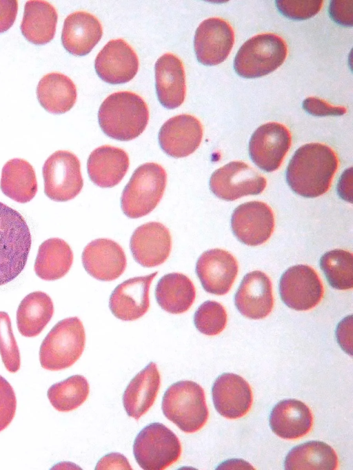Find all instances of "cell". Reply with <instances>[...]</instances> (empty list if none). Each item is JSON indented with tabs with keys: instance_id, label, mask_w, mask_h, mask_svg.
<instances>
[{
	"instance_id": "cell-29",
	"label": "cell",
	"mask_w": 353,
	"mask_h": 470,
	"mask_svg": "<svg viewBox=\"0 0 353 470\" xmlns=\"http://www.w3.org/2000/svg\"><path fill=\"white\" fill-rule=\"evenodd\" d=\"M159 305L165 311L179 314L192 305L196 290L192 280L181 273H170L162 276L155 288Z\"/></svg>"
},
{
	"instance_id": "cell-40",
	"label": "cell",
	"mask_w": 353,
	"mask_h": 470,
	"mask_svg": "<svg viewBox=\"0 0 353 470\" xmlns=\"http://www.w3.org/2000/svg\"><path fill=\"white\" fill-rule=\"evenodd\" d=\"M16 407L17 399L12 386L0 376V431L12 422Z\"/></svg>"
},
{
	"instance_id": "cell-35",
	"label": "cell",
	"mask_w": 353,
	"mask_h": 470,
	"mask_svg": "<svg viewBox=\"0 0 353 470\" xmlns=\"http://www.w3.org/2000/svg\"><path fill=\"white\" fill-rule=\"evenodd\" d=\"M90 392L86 378L74 375L52 385L48 390V398L53 407L59 411H71L81 406Z\"/></svg>"
},
{
	"instance_id": "cell-46",
	"label": "cell",
	"mask_w": 353,
	"mask_h": 470,
	"mask_svg": "<svg viewBox=\"0 0 353 470\" xmlns=\"http://www.w3.org/2000/svg\"><path fill=\"white\" fill-rule=\"evenodd\" d=\"M352 168L346 170L341 175L337 186L341 198L352 203Z\"/></svg>"
},
{
	"instance_id": "cell-25",
	"label": "cell",
	"mask_w": 353,
	"mask_h": 470,
	"mask_svg": "<svg viewBox=\"0 0 353 470\" xmlns=\"http://www.w3.org/2000/svg\"><path fill=\"white\" fill-rule=\"evenodd\" d=\"M130 165L129 157L121 148L102 145L93 150L87 162L90 180L101 187H112L121 182Z\"/></svg>"
},
{
	"instance_id": "cell-10",
	"label": "cell",
	"mask_w": 353,
	"mask_h": 470,
	"mask_svg": "<svg viewBox=\"0 0 353 470\" xmlns=\"http://www.w3.org/2000/svg\"><path fill=\"white\" fill-rule=\"evenodd\" d=\"M265 178L241 161H232L216 170L210 178V188L218 198L230 201L248 195L261 194Z\"/></svg>"
},
{
	"instance_id": "cell-1",
	"label": "cell",
	"mask_w": 353,
	"mask_h": 470,
	"mask_svg": "<svg viewBox=\"0 0 353 470\" xmlns=\"http://www.w3.org/2000/svg\"><path fill=\"white\" fill-rule=\"evenodd\" d=\"M339 166L334 151L327 145L310 143L301 146L286 169L288 185L296 194L315 198L327 192Z\"/></svg>"
},
{
	"instance_id": "cell-7",
	"label": "cell",
	"mask_w": 353,
	"mask_h": 470,
	"mask_svg": "<svg viewBox=\"0 0 353 470\" xmlns=\"http://www.w3.org/2000/svg\"><path fill=\"white\" fill-rule=\"evenodd\" d=\"M285 41L274 33H262L246 41L237 52L234 68L245 79L263 76L279 68L287 57Z\"/></svg>"
},
{
	"instance_id": "cell-20",
	"label": "cell",
	"mask_w": 353,
	"mask_h": 470,
	"mask_svg": "<svg viewBox=\"0 0 353 470\" xmlns=\"http://www.w3.org/2000/svg\"><path fill=\"white\" fill-rule=\"evenodd\" d=\"M157 273L133 277L117 285L109 300V307L113 315L125 321L143 316L149 309V289Z\"/></svg>"
},
{
	"instance_id": "cell-31",
	"label": "cell",
	"mask_w": 353,
	"mask_h": 470,
	"mask_svg": "<svg viewBox=\"0 0 353 470\" xmlns=\"http://www.w3.org/2000/svg\"><path fill=\"white\" fill-rule=\"evenodd\" d=\"M1 192L19 203L30 201L37 192L35 171L22 159H12L3 167L0 181Z\"/></svg>"
},
{
	"instance_id": "cell-9",
	"label": "cell",
	"mask_w": 353,
	"mask_h": 470,
	"mask_svg": "<svg viewBox=\"0 0 353 470\" xmlns=\"http://www.w3.org/2000/svg\"><path fill=\"white\" fill-rule=\"evenodd\" d=\"M44 193L51 200L68 201L81 192L83 181L77 156L66 150H58L45 161L42 168Z\"/></svg>"
},
{
	"instance_id": "cell-13",
	"label": "cell",
	"mask_w": 353,
	"mask_h": 470,
	"mask_svg": "<svg viewBox=\"0 0 353 470\" xmlns=\"http://www.w3.org/2000/svg\"><path fill=\"white\" fill-rule=\"evenodd\" d=\"M231 227L234 236L243 244L261 245L270 238L274 231V213L263 202L244 203L234 210Z\"/></svg>"
},
{
	"instance_id": "cell-4",
	"label": "cell",
	"mask_w": 353,
	"mask_h": 470,
	"mask_svg": "<svg viewBox=\"0 0 353 470\" xmlns=\"http://www.w3.org/2000/svg\"><path fill=\"white\" fill-rule=\"evenodd\" d=\"M161 409L166 418L185 433L200 430L209 416L204 391L192 380L170 385L163 396Z\"/></svg>"
},
{
	"instance_id": "cell-17",
	"label": "cell",
	"mask_w": 353,
	"mask_h": 470,
	"mask_svg": "<svg viewBox=\"0 0 353 470\" xmlns=\"http://www.w3.org/2000/svg\"><path fill=\"white\" fill-rule=\"evenodd\" d=\"M130 247L135 261L145 267L163 264L172 249L169 229L159 222H149L138 227L133 232Z\"/></svg>"
},
{
	"instance_id": "cell-28",
	"label": "cell",
	"mask_w": 353,
	"mask_h": 470,
	"mask_svg": "<svg viewBox=\"0 0 353 470\" xmlns=\"http://www.w3.org/2000/svg\"><path fill=\"white\" fill-rule=\"evenodd\" d=\"M58 14L49 2L41 0L28 1L21 23L23 37L35 45L51 41L55 34Z\"/></svg>"
},
{
	"instance_id": "cell-37",
	"label": "cell",
	"mask_w": 353,
	"mask_h": 470,
	"mask_svg": "<svg viewBox=\"0 0 353 470\" xmlns=\"http://www.w3.org/2000/svg\"><path fill=\"white\" fill-rule=\"evenodd\" d=\"M196 328L203 334L215 336L220 334L227 323V314L219 303L207 300L202 303L194 315Z\"/></svg>"
},
{
	"instance_id": "cell-33",
	"label": "cell",
	"mask_w": 353,
	"mask_h": 470,
	"mask_svg": "<svg viewBox=\"0 0 353 470\" xmlns=\"http://www.w3.org/2000/svg\"><path fill=\"white\" fill-rule=\"evenodd\" d=\"M54 305L51 298L43 292H33L21 301L17 311V325L25 337L38 336L51 320Z\"/></svg>"
},
{
	"instance_id": "cell-12",
	"label": "cell",
	"mask_w": 353,
	"mask_h": 470,
	"mask_svg": "<svg viewBox=\"0 0 353 470\" xmlns=\"http://www.w3.org/2000/svg\"><path fill=\"white\" fill-rule=\"evenodd\" d=\"M291 145V134L284 125L269 122L259 126L249 142V154L262 170L271 172L281 165Z\"/></svg>"
},
{
	"instance_id": "cell-14",
	"label": "cell",
	"mask_w": 353,
	"mask_h": 470,
	"mask_svg": "<svg viewBox=\"0 0 353 470\" xmlns=\"http://www.w3.org/2000/svg\"><path fill=\"white\" fill-rule=\"evenodd\" d=\"M234 43L230 24L219 17L203 21L196 30L194 48L197 60L205 65H215L228 57Z\"/></svg>"
},
{
	"instance_id": "cell-3",
	"label": "cell",
	"mask_w": 353,
	"mask_h": 470,
	"mask_svg": "<svg viewBox=\"0 0 353 470\" xmlns=\"http://www.w3.org/2000/svg\"><path fill=\"white\" fill-rule=\"evenodd\" d=\"M28 225L17 210L0 202V286L24 269L31 247Z\"/></svg>"
},
{
	"instance_id": "cell-45",
	"label": "cell",
	"mask_w": 353,
	"mask_h": 470,
	"mask_svg": "<svg viewBox=\"0 0 353 470\" xmlns=\"http://www.w3.org/2000/svg\"><path fill=\"white\" fill-rule=\"evenodd\" d=\"M97 469H131L128 460L123 455L112 453L105 456L98 462Z\"/></svg>"
},
{
	"instance_id": "cell-22",
	"label": "cell",
	"mask_w": 353,
	"mask_h": 470,
	"mask_svg": "<svg viewBox=\"0 0 353 470\" xmlns=\"http://www.w3.org/2000/svg\"><path fill=\"white\" fill-rule=\"evenodd\" d=\"M239 311L250 319H262L272 311L274 305L272 283L261 271L247 274L234 296Z\"/></svg>"
},
{
	"instance_id": "cell-44",
	"label": "cell",
	"mask_w": 353,
	"mask_h": 470,
	"mask_svg": "<svg viewBox=\"0 0 353 470\" xmlns=\"http://www.w3.org/2000/svg\"><path fill=\"white\" fill-rule=\"evenodd\" d=\"M336 335L341 347L347 353L351 354L352 316L345 318L338 325Z\"/></svg>"
},
{
	"instance_id": "cell-34",
	"label": "cell",
	"mask_w": 353,
	"mask_h": 470,
	"mask_svg": "<svg viewBox=\"0 0 353 470\" xmlns=\"http://www.w3.org/2000/svg\"><path fill=\"white\" fill-rule=\"evenodd\" d=\"M338 466L337 455L325 442L308 441L293 447L287 454L284 467L288 470H334Z\"/></svg>"
},
{
	"instance_id": "cell-41",
	"label": "cell",
	"mask_w": 353,
	"mask_h": 470,
	"mask_svg": "<svg viewBox=\"0 0 353 470\" xmlns=\"http://www.w3.org/2000/svg\"><path fill=\"white\" fill-rule=\"evenodd\" d=\"M303 108L310 114L315 116H341L347 112L343 106H334L325 101L310 96L303 101Z\"/></svg>"
},
{
	"instance_id": "cell-42",
	"label": "cell",
	"mask_w": 353,
	"mask_h": 470,
	"mask_svg": "<svg viewBox=\"0 0 353 470\" xmlns=\"http://www.w3.org/2000/svg\"><path fill=\"white\" fill-rule=\"evenodd\" d=\"M353 1H331L329 6L330 18L340 25L352 27Z\"/></svg>"
},
{
	"instance_id": "cell-27",
	"label": "cell",
	"mask_w": 353,
	"mask_h": 470,
	"mask_svg": "<svg viewBox=\"0 0 353 470\" xmlns=\"http://www.w3.org/2000/svg\"><path fill=\"white\" fill-rule=\"evenodd\" d=\"M312 414L309 407L296 399L279 402L270 416L272 431L283 439H297L306 435L312 426Z\"/></svg>"
},
{
	"instance_id": "cell-23",
	"label": "cell",
	"mask_w": 353,
	"mask_h": 470,
	"mask_svg": "<svg viewBox=\"0 0 353 470\" xmlns=\"http://www.w3.org/2000/svg\"><path fill=\"white\" fill-rule=\"evenodd\" d=\"M155 85L160 103L167 109L179 107L186 94L185 75L183 63L176 55L165 53L154 65Z\"/></svg>"
},
{
	"instance_id": "cell-43",
	"label": "cell",
	"mask_w": 353,
	"mask_h": 470,
	"mask_svg": "<svg viewBox=\"0 0 353 470\" xmlns=\"http://www.w3.org/2000/svg\"><path fill=\"white\" fill-rule=\"evenodd\" d=\"M17 11V1L0 0V33L11 28L15 21Z\"/></svg>"
},
{
	"instance_id": "cell-36",
	"label": "cell",
	"mask_w": 353,
	"mask_h": 470,
	"mask_svg": "<svg viewBox=\"0 0 353 470\" xmlns=\"http://www.w3.org/2000/svg\"><path fill=\"white\" fill-rule=\"evenodd\" d=\"M320 267L333 288L351 289L353 286V257L350 252L336 249L325 253L320 259Z\"/></svg>"
},
{
	"instance_id": "cell-24",
	"label": "cell",
	"mask_w": 353,
	"mask_h": 470,
	"mask_svg": "<svg viewBox=\"0 0 353 470\" xmlns=\"http://www.w3.org/2000/svg\"><path fill=\"white\" fill-rule=\"evenodd\" d=\"M102 25L93 14L85 11H76L64 21L61 42L64 48L75 56L88 54L100 41Z\"/></svg>"
},
{
	"instance_id": "cell-30",
	"label": "cell",
	"mask_w": 353,
	"mask_h": 470,
	"mask_svg": "<svg viewBox=\"0 0 353 470\" xmlns=\"http://www.w3.org/2000/svg\"><path fill=\"white\" fill-rule=\"evenodd\" d=\"M37 95L39 103L47 112L59 114L74 106L77 94L74 83L68 76L51 72L39 81Z\"/></svg>"
},
{
	"instance_id": "cell-11",
	"label": "cell",
	"mask_w": 353,
	"mask_h": 470,
	"mask_svg": "<svg viewBox=\"0 0 353 470\" xmlns=\"http://www.w3.org/2000/svg\"><path fill=\"white\" fill-rule=\"evenodd\" d=\"M279 293L282 301L296 311L314 308L321 300L324 289L316 271L306 265L288 268L281 276Z\"/></svg>"
},
{
	"instance_id": "cell-5",
	"label": "cell",
	"mask_w": 353,
	"mask_h": 470,
	"mask_svg": "<svg viewBox=\"0 0 353 470\" xmlns=\"http://www.w3.org/2000/svg\"><path fill=\"white\" fill-rule=\"evenodd\" d=\"M85 343V334L78 317L59 321L43 340L39 360L43 368L59 371L72 366L81 356Z\"/></svg>"
},
{
	"instance_id": "cell-26",
	"label": "cell",
	"mask_w": 353,
	"mask_h": 470,
	"mask_svg": "<svg viewBox=\"0 0 353 470\" xmlns=\"http://www.w3.org/2000/svg\"><path fill=\"white\" fill-rule=\"evenodd\" d=\"M161 385L157 365L151 362L130 382L123 395L127 414L139 420L152 406Z\"/></svg>"
},
{
	"instance_id": "cell-18",
	"label": "cell",
	"mask_w": 353,
	"mask_h": 470,
	"mask_svg": "<svg viewBox=\"0 0 353 470\" xmlns=\"http://www.w3.org/2000/svg\"><path fill=\"white\" fill-rule=\"evenodd\" d=\"M196 273L203 289L215 295H224L230 289L238 273L235 258L221 249L204 252L196 264Z\"/></svg>"
},
{
	"instance_id": "cell-6",
	"label": "cell",
	"mask_w": 353,
	"mask_h": 470,
	"mask_svg": "<svg viewBox=\"0 0 353 470\" xmlns=\"http://www.w3.org/2000/svg\"><path fill=\"white\" fill-rule=\"evenodd\" d=\"M166 182V172L161 165L146 163L138 167L121 195V206L124 214L138 218L150 213L160 202Z\"/></svg>"
},
{
	"instance_id": "cell-16",
	"label": "cell",
	"mask_w": 353,
	"mask_h": 470,
	"mask_svg": "<svg viewBox=\"0 0 353 470\" xmlns=\"http://www.w3.org/2000/svg\"><path fill=\"white\" fill-rule=\"evenodd\" d=\"M203 126L195 116L183 114L173 116L161 126L159 143L170 156L182 158L192 154L201 144Z\"/></svg>"
},
{
	"instance_id": "cell-2",
	"label": "cell",
	"mask_w": 353,
	"mask_h": 470,
	"mask_svg": "<svg viewBox=\"0 0 353 470\" xmlns=\"http://www.w3.org/2000/svg\"><path fill=\"white\" fill-rule=\"evenodd\" d=\"M98 120L107 136L128 141L144 131L149 120V110L139 95L129 91L117 92L103 101L99 109Z\"/></svg>"
},
{
	"instance_id": "cell-15",
	"label": "cell",
	"mask_w": 353,
	"mask_h": 470,
	"mask_svg": "<svg viewBox=\"0 0 353 470\" xmlns=\"http://www.w3.org/2000/svg\"><path fill=\"white\" fill-rule=\"evenodd\" d=\"M139 65L135 51L122 39L109 41L94 61L98 76L110 84H121L131 81L138 72Z\"/></svg>"
},
{
	"instance_id": "cell-19",
	"label": "cell",
	"mask_w": 353,
	"mask_h": 470,
	"mask_svg": "<svg viewBox=\"0 0 353 470\" xmlns=\"http://www.w3.org/2000/svg\"><path fill=\"white\" fill-rule=\"evenodd\" d=\"M81 258L85 271L93 278L102 281L118 278L127 265L122 247L108 238H98L89 243L83 251Z\"/></svg>"
},
{
	"instance_id": "cell-39",
	"label": "cell",
	"mask_w": 353,
	"mask_h": 470,
	"mask_svg": "<svg viewBox=\"0 0 353 470\" xmlns=\"http://www.w3.org/2000/svg\"><path fill=\"white\" fill-rule=\"evenodd\" d=\"M323 1L321 0L276 1V6L279 12L292 20H305L316 15L321 9Z\"/></svg>"
},
{
	"instance_id": "cell-8",
	"label": "cell",
	"mask_w": 353,
	"mask_h": 470,
	"mask_svg": "<svg viewBox=\"0 0 353 470\" xmlns=\"http://www.w3.org/2000/svg\"><path fill=\"white\" fill-rule=\"evenodd\" d=\"M181 450L176 435L159 422H152L143 428L133 445L134 458L145 470L169 467L179 459Z\"/></svg>"
},
{
	"instance_id": "cell-21",
	"label": "cell",
	"mask_w": 353,
	"mask_h": 470,
	"mask_svg": "<svg viewBox=\"0 0 353 470\" xmlns=\"http://www.w3.org/2000/svg\"><path fill=\"white\" fill-rule=\"evenodd\" d=\"M212 396L218 413L230 419L245 416L252 403L250 386L241 376L232 373H224L215 380Z\"/></svg>"
},
{
	"instance_id": "cell-38",
	"label": "cell",
	"mask_w": 353,
	"mask_h": 470,
	"mask_svg": "<svg viewBox=\"0 0 353 470\" xmlns=\"http://www.w3.org/2000/svg\"><path fill=\"white\" fill-rule=\"evenodd\" d=\"M0 355L8 371L15 373L19 369L20 353L13 335L10 316L5 311H0Z\"/></svg>"
},
{
	"instance_id": "cell-32",
	"label": "cell",
	"mask_w": 353,
	"mask_h": 470,
	"mask_svg": "<svg viewBox=\"0 0 353 470\" xmlns=\"http://www.w3.org/2000/svg\"><path fill=\"white\" fill-rule=\"evenodd\" d=\"M73 262L70 245L63 239L51 238L43 242L38 249L34 269L44 280H55L63 277Z\"/></svg>"
}]
</instances>
